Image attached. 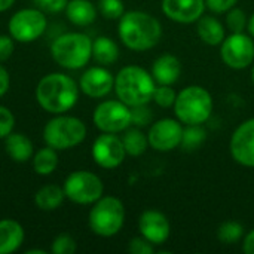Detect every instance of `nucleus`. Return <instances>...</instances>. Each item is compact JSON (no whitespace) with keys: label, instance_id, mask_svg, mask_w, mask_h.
Returning <instances> with one entry per match:
<instances>
[{"label":"nucleus","instance_id":"nucleus-1","mask_svg":"<svg viewBox=\"0 0 254 254\" xmlns=\"http://www.w3.org/2000/svg\"><path fill=\"white\" fill-rule=\"evenodd\" d=\"M118 34L128 49L144 52L159 43L162 37V25L152 13L129 10L119 18Z\"/></svg>","mask_w":254,"mask_h":254},{"label":"nucleus","instance_id":"nucleus-2","mask_svg":"<svg viewBox=\"0 0 254 254\" xmlns=\"http://www.w3.org/2000/svg\"><path fill=\"white\" fill-rule=\"evenodd\" d=\"M79 83L65 73H49L43 76L36 86V100L39 106L51 113L61 115L71 110L79 100Z\"/></svg>","mask_w":254,"mask_h":254},{"label":"nucleus","instance_id":"nucleus-3","mask_svg":"<svg viewBox=\"0 0 254 254\" xmlns=\"http://www.w3.org/2000/svg\"><path fill=\"white\" fill-rule=\"evenodd\" d=\"M156 82L153 76L140 65H125L115 76V92L118 100L129 107L149 104L153 98Z\"/></svg>","mask_w":254,"mask_h":254},{"label":"nucleus","instance_id":"nucleus-4","mask_svg":"<svg viewBox=\"0 0 254 254\" xmlns=\"http://www.w3.org/2000/svg\"><path fill=\"white\" fill-rule=\"evenodd\" d=\"M51 55L60 67L79 70L92 58V40L85 33H64L52 42Z\"/></svg>","mask_w":254,"mask_h":254},{"label":"nucleus","instance_id":"nucleus-5","mask_svg":"<svg viewBox=\"0 0 254 254\" xmlns=\"http://www.w3.org/2000/svg\"><path fill=\"white\" fill-rule=\"evenodd\" d=\"M173 107L177 119L182 124L202 125L213 113V97L205 88L199 85H190L177 94Z\"/></svg>","mask_w":254,"mask_h":254},{"label":"nucleus","instance_id":"nucleus-6","mask_svg":"<svg viewBox=\"0 0 254 254\" xmlns=\"http://www.w3.org/2000/svg\"><path fill=\"white\" fill-rule=\"evenodd\" d=\"M88 129L82 119L65 113L55 115L43 128V140L46 146L55 150H68L79 146L86 138Z\"/></svg>","mask_w":254,"mask_h":254},{"label":"nucleus","instance_id":"nucleus-7","mask_svg":"<svg viewBox=\"0 0 254 254\" xmlns=\"http://www.w3.org/2000/svg\"><path fill=\"white\" fill-rule=\"evenodd\" d=\"M125 223V207L116 196H101L92 204L88 216L89 229L103 238L115 237Z\"/></svg>","mask_w":254,"mask_h":254},{"label":"nucleus","instance_id":"nucleus-8","mask_svg":"<svg viewBox=\"0 0 254 254\" xmlns=\"http://www.w3.org/2000/svg\"><path fill=\"white\" fill-rule=\"evenodd\" d=\"M64 193L65 198L79 205H92L104 193V185L101 179L85 170L73 171L64 180Z\"/></svg>","mask_w":254,"mask_h":254},{"label":"nucleus","instance_id":"nucleus-9","mask_svg":"<svg viewBox=\"0 0 254 254\" xmlns=\"http://www.w3.org/2000/svg\"><path fill=\"white\" fill-rule=\"evenodd\" d=\"M48 27V19L43 10L37 7H25L15 12L9 22L7 30L13 40L21 43H31L37 40Z\"/></svg>","mask_w":254,"mask_h":254},{"label":"nucleus","instance_id":"nucleus-10","mask_svg":"<svg viewBox=\"0 0 254 254\" xmlns=\"http://www.w3.org/2000/svg\"><path fill=\"white\" fill-rule=\"evenodd\" d=\"M92 121L101 132H124L131 127V107L121 100L101 101L94 110Z\"/></svg>","mask_w":254,"mask_h":254},{"label":"nucleus","instance_id":"nucleus-11","mask_svg":"<svg viewBox=\"0 0 254 254\" xmlns=\"http://www.w3.org/2000/svg\"><path fill=\"white\" fill-rule=\"evenodd\" d=\"M220 57L223 63L234 70L250 67L254 63L253 37L246 33H232L222 42Z\"/></svg>","mask_w":254,"mask_h":254},{"label":"nucleus","instance_id":"nucleus-12","mask_svg":"<svg viewBox=\"0 0 254 254\" xmlns=\"http://www.w3.org/2000/svg\"><path fill=\"white\" fill-rule=\"evenodd\" d=\"M91 155L94 162L104 170L118 168L127 158L122 138L110 132H103L95 138Z\"/></svg>","mask_w":254,"mask_h":254},{"label":"nucleus","instance_id":"nucleus-13","mask_svg":"<svg viewBox=\"0 0 254 254\" xmlns=\"http://www.w3.org/2000/svg\"><path fill=\"white\" fill-rule=\"evenodd\" d=\"M183 125L179 119L165 118L158 122H153L147 132L149 146L158 152H170L182 144L183 138Z\"/></svg>","mask_w":254,"mask_h":254},{"label":"nucleus","instance_id":"nucleus-14","mask_svg":"<svg viewBox=\"0 0 254 254\" xmlns=\"http://www.w3.org/2000/svg\"><path fill=\"white\" fill-rule=\"evenodd\" d=\"M229 150L235 162L254 168V118L243 122L232 134Z\"/></svg>","mask_w":254,"mask_h":254},{"label":"nucleus","instance_id":"nucleus-15","mask_svg":"<svg viewBox=\"0 0 254 254\" xmlns=\"http://www.w3.org/2000/svg\"><path fill=\"white\" fill-rule=\"evenodd\" d=\"M80 91L91 98H103L115 88V76L106 65H94L83 71L79 79Z\"/></svg>","mask_w":254,"mask_h":254},{"label":"nucleus","instance_id":"nucleus-16","mask_svg":"<svg viewBox=\"0 0 254 254\" xmlns=\"http://www.w3.org/2000/svg\"><path fill=\"white\" fill-rule=\"evenodd\" d=\"M138 231L147 241L161 246L170 238L171 225L164 213L158 210H146L138 219Z\"/></svg>","mask_w":254,"mask_h":254},{"label":"nucleus","instance_id":"nucleus-17","mask_svg":"<svg viewBox=\"0 0 254 254\" xmlns=\"http://www.w3.org/2000/svg\"><path fill=\"white\" fill-rule=\"evenodd\" d=\"M205 0H162V12L179 24L196 22L205 10Z\"/></svg>","mask_w":254,"mask_h":254},{"label":"nucleus","instance_id":"nucleus-18","mask_svg":"<svg viewBox=\"0 0 254 254\" xmlns=\"http://www.w3.org/2000/svg\"><path fill=\"white\" fill-rule=\"evenodd\" d=\"M182 74V63L176 55L164 54L152 65V76L158 85H174Z\"/></svg>","mask_w":254,"mask_h":254},{"label":"nucleus","instance_id":"nucleus-19","mask_svg":"<svg viewBox=\"0 0 254 254\" xmlns=\"http://www.w3.org/2000/svg\"><path fill=\"white\" fill-rule=\"evenodd\" d=\"M25 238L24 228L13 219L0 220V254H12L22 246Z\"/></svg>","mask_w":254,"mask_h":254},{"label":"nucleus","instance_id":"nucleus-20","mask_svg":"<svg viewBox=\"0 0 254 254\" xmlns=\"http://www.w3.org/2000/svg\"><path fill=\"white\" fill-rule=\"evenodd\" d=\"M4 150L7 156L18 164L28 162L34 155L33 141L25 134L13 132V131L4 138Z\"/></svg>","mask_w":254,"mask_h":254},{"label":"nucleus","instance_id":"nucleus-21","mask_svg":"<svg viewBox=\"0 0 254 254\" xmlns=\"http://www.w3.org/2000/svg\"><path fill=\"white\" fill-rule=\"evenodd\" d=\"M64 10L67 19L77 27H88L97 18V7L91 0H68Z\"/></svg>","mask_w":254,"mask_h":254},{"label":"nucleus","instance_id":"nucleus-22","mask_svg":"<svg viewBox=\"0 0 254 254\" xmlns=\"http://www.w3.org/2000/svg\"><path fill=\"white\" fill-rule=\"evenodd\" d=\"M196 33L199 39L208 46H219L226 37L223 24L210 15H202L196 21Z\"/></svg>","mask_w":254,"mask_h":254},{"label":"nucleus","instance_id":"nucleus-23","mask_svg":"<svg viewBox=\"0 0 254 254\" xmlns=\"http://www.w3.org/2000/svg\"><path fill=\"white\" fill-rule=\"evenodd\" d=\"M64 199V189L58 185H45L34 195V204L42 211H54L60 208Z\"/></svg>","mask_w":254,"mask_h":254},{"label":"nucleus","instance_id":"nucleus-24","mask_svg":"<svg viewBox=\"0 0 254 254\" xmlns=\"http://www.w3.org/2000/svg\"><path fill=\"white\" fill-rule=\"evenodd\" d=\"M92 58L100 65H112L119 58V46L113 39L100 36L92 40Z\"/></svg>","mask_w":254,"mask_h":254},{"label":"nucleus","instance_id":"nucleus-25","mask_svg":"<svg viewBox=\"0 0 254 254\" xmlns=\"http://www.w3.org/2000/svg\"><path fill=\"white\" fill-rule=\"evenodd\" d=\"M57 152L58 150H55L54 147L46 146V147L39 149L33 155V158H31L33 168L39 176H51L57 170V167L60 164V158H58Z\"/></svg>","mask_w":254,"mask_h":254},{"label":"nucleus","instance_id":"nucleus-26","mask_svg":"<svg viewBox=\"0 0 254 254\" xmlns=\"http://www.w3.org/2000/svg\"><path fill=\"white\" fill-rule=\"evenodd\" d=\"M122 143H124L127 155L129 156H141L149 147L147 135L141 131V128H137V127L127 128L124 131Z\"/></svg>","mask_w":254,"mask_h":254},{"label":"nucleus","instance_id":"nucleus-27","mask_svg":"<svg viewBox=\"0 0 254 254\" xmlns=\"http://www.w3.org/2000/svg\"><path fill=\"white\" fill-rule=\"evenodd\" d=\"M246 232H244V226L235 220H228L225 223H222L217 229V238L222 244L231 246V244H237L244 238Z\"/></svg>","mask_w":254,"mask_h":254},{"label":"nucleus","instance_id":"nucleus-28","mask_svg":"<svg viewBox=\"0 0 254 254\" xmlns=\"http://www.w3.org/2000/svg\"><path fill=\"white\" fill-rule=\"evenodd\" d=\"M207 138V132L201 125H186L183 129V138H182V147L188 152L196 150L202 146V143Z\"/></svg>","mask_w":254,"mask_h":254},{"label":"nucleus","instance_id":"nucleus-29","mask_svg":"<svg viewBox=\"0 0 254 254\" xmlns=\"http://www.w3.org/2000/svg\"><path fill=\"white\" fill-rule=\"evenodd\" d=\"M247 24H249V18L243 9L234 6L226 12V27L231 30V33H244Z\"/></svg>","mask_w":254,"mask_h":254},{"label":"nucleus","instance_id":"nucleus-30","mask_svg":"<svg viewBox=\"0 0 254 254\" xmlns=\"http://www.w3.org/2000/svg\"><path fill=\"white\" fill-rule=\"evenodd\" d=\"M153 124V110L149 104H140L131 107V125L137 128H146Z\"/></svg>","mask_w":254,"mask_h":254},{"label":"nucleus","instance_id":"nucleus-31","mask_svg":"<svg viewBox=\"0 0 254 254\" xmlns=\"http://www.w3.org/2000/svg\"><path fill=\"white\" fill-rule=\"evenodd\" d=\"M176 98H177V94L171 88V85H158L155 88L152 100L156 103V106H159L162 109H170V107L174 106Z\"/></svg>","mask_w":254,"mask_h":254},{"label":"nucleus","instance_id":"nucleus-32","mask_svg":"<svg viewBox=\"0 0 254 254\" xmlns=\"http://www.w3.org/2000/svg\"><path fill=\"white\" fill-rule=\"evenodd\" d=\"M98 10L106 19H119L125 13L122 0H98Z\"/></svg>","mask_w":254,"mask_h":254},{"label":"nucleus","instance_id":"nucleus-33","mask_svg":"<svg viewBox=\"0 0 254 254\" xmlns=\"http://www.w3.org/2000/svg\"><path fill=\"white\" fill-rule=\"evenodd\" d=\"M77 250L76 240L68 234H60L54 238L51 252L52 254H74Z\"/></svg>","mask_w":254,"mask_h":254},{"label":"nucleus","instance_id":"nucleus-34","mask_svg":"<svg viewBox=\"0 0 254 254\" xmlns=\"http://www.w3.org/2000/svg\"><path fill=\"white\" fill-rule=\"evenodd\" d=\"M15 128V116L13 113L4 107L0 106V138H6Z\"/></svg>","mask_w":254,"mask_h":254},{"label":"nucleus","instance_id":"nucleus-35","mask_svg":"<svg viewBox=\"0 0 254 254\" xmlns=\"http://www.w3.org/2000/svg\"><path fill=\"white\" fill-rule=\"evenodd\" d=\"M128 252L131 254H153L155 244L147 241L144 237H135L128 244Z\"/></svg>","mask_w":254,"mask_h":254},{"label":"nucleus","instance_id":"nucleus-36","mask_svg":"<svg viewBox=\"0 0 254 254\" xmlns=\"http://www.w3.org/2000/svg\"><path fill=\"white\" fill-rule=\"evenodd\" d=\"M36 7L45 13H57L65 9L68 0H33Z\"/></svg>","mask_w":254,"mask_h":254},{"label":"nucleus","instance_id":"nucleus-37","mask_svg":"<svg viewBox=\"0 0 254 254\" xmlns=\"http://www.w3.org/2000/svg\"><path fill=\"white\" fill-rule=\"evenodd\" d=\"M237 3H238V0H205L207 7L213 13H226Z\"/></svg>","mask_w":254,"mask_h":254},{"label":"nucleus","instance_id":"nucleus-38","mask_svg":"<svg viewBox=\"0 0 254 254\" xmlns=\"http://www.w3.org/2000/svg\"><path fill=\"white\" fill-rule=\"evenodd\" d=\"M13 39H12V36L9 34V36H6V34H0V63H3V61H6V60H9L10 57H12V54H13V48H15V45H13Z\"/></svg>","mask_w":254,"mask_h":254},{"label":"nucleus","instance_id":"nucleus-39","mask_svg":"<svg viewBox=\"0 0 254 254\" xmlns=\"http://www.w3.org/2000/svg\"><path fill=\"white\" fill-rule=\"evenodd\" d=\"M10 88V76L9 71L0 64V97H3Z\"/></svg>","mask_w":254,"mask_h":254},{"label":"nucleus","instance_id":"nucleus-40","mask_svg":"<svg viewBox=\"0 0 254 254\" xmlns=\"http://www.w3.org/2000/svg\"><path fill=\"white\" fill-rule=\"evenodd\" d=\"M243 252L246 254H254V229L243 238Z\"/></svg>","mask_w":254,"mask_h":254},{"label":"nucleus","instance_id":"nucleus-41","mask_svg":"<svg viewBox=\"0 0 254 254\" xmlns=\"http://www.w3.org/2000/svg\"><path fill=\"white\" fill-rule=\"evenodd\" d=\"M15 0H0V12H4L13 6Z\"/></svg>","mask_w":254,"mask_h":254},{"label":"nucleus","instance_id":"nucleus-42","mask_svg":"<svg viewBox=\"0 0 254 254\" xmlns=\"http://www.w3.org/2000/svg\"><path fill=\"white\" fill-rule=\"evenodd\" d=\"M247 30H249V34L254 39V13L249 18V24H247Z\"/></svg>","mask_w":254,"mask_h":254},{"label":"nucleus","instance_id":"nucleus-43","mask_svg":"<svg viewBox=\"0 0 254 254\" xmlns=\"http://www.w3.org/2000/svg\"><path fill=\"white\" fill-rule=\"evenodd\" d=\"M25 254H46L45 250H37V249H33V250H27Z\"/></svg>","mask_w":254,"mask_h":254},{"label":"nucleus","instance_id":"nucleus-44","mask_svg":"<svg viewBox=\"0 0 254 254\" xmlns=\"http://www.w3.org/2000/svg\"><path fill=\"white\" fill-rule=\"evenodd\" d=\"M252 80H253V83H254V65H253V68H252Z\"/></svg>","mask_w":254,"mask_h":254}]
</instances>
